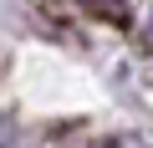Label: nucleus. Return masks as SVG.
I'll list each match as a JSON object with an SVG mask.
<instances>
[{"label": "nucleus", "mask_w": 153, "mask_h": 148, "mask_svg": "<svg viewBox=\"0 0 153 148\" xmlns=\"http://www.w3.org/2000/svg\"><path fill=\"white\" fill-rule=\"evenodd\" d=\"M87 5H92V10H97V5H102V10H117V0H87Z\"/></svg>", "instance_id": "nucleus-1"}]
</instances>
